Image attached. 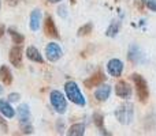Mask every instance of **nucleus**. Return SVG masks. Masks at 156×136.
Segmentation results:
<instances>
[{"mask_svg": "<svg viewBox=\"0 0 156 136\" xmlns=\"http://www.w3.org/2000/svg\"><path fill=\"white\" fill-rule=\"evenodd\" d=\"M65 91H66V95H67V98L70 99L73 104L78 105V106H85L86 101H85V97H83V94L81 93L80 87H78V85L76 82H67L65 85Z\"/></svg>", "mask_w": 156, "mask_h": 136, "instance_id": "obj_1", "label": "nucleus"}, {"mask_svg": "<svg viewBox=\"0 0 156 136\" xmlns=\"http://www.w3.org/2000/svg\"><path fill=\"white\" fill-rule=\"evenodd\" d=\"M134 116V110H133L132 104H123L115 110V117L121 124H130Z\"/></svg>", "mask_w": 156, "mask_h": 136, "instance_id": "obj_3", "label": "nucleus"}, {"mask_svg": "<svg viewBox=\"0 0 156 136\" xmlns=\"http://www.w3.org/2000/svg\"><path fill=\"white\" fill-rule=\"evenodd\" d=\"M8 33H10V35H11V40H12V42L14 44H18V45H21L22 42H23V40H25V37L21 34V33H18L15 29H8Z\"/></svg>", "mask_w": 156, "mask_h": 136, "instance_id": "obj_20", "label": "nucleus"}, {"mask_svg": "<svg viewBox=\"0 0 156 136\" xmlns=\"http://www.w3.org/2000/svg\"><path fill=\"white\" fill-rule=\"evenodd\" d=\"M0 113L7 118H12L15 116V110L12 109V106L3 99H0Z\"/></svg>", "mask_w": 156, "mask_h": 136, "instance_id": "obj_15", "label": "nucleus"}, {"mask_svg": "<svg viewBox=\"0 0 156 136\" xmlns=\"http://www.w3.org/2000/svg\"><path fill=\"white\" fill-rule=\"evenodd\" d=\"M119 32V23L118 22H114V23L110 25V27L107 29V32H105V34L108 35V37H115L116 34H118Z\"/></svg>", "mask_w": 156, "mask_h": 136, "instance_id": "obj_21", "label": "nucleus"}, {"mask_svg": "<svg viewBox=\"0 0 156 136\" xmlns=\"http://www.w3.org/2000/svg\"><path fill=\"white\" fill-rule=\"evenodd\" d=\"M105 78L107 76L103 72H96V74H93L90 78H88L83 82V86L86 88H93V87H97V86H101L105 82Z\"/></svg>", "mask_w": 156, "mask_h": 136, "instance_id": "obj_5", "label": "nucleus"}, {"mask_svg": "<svg viewBox=\"0 0 156 136\" xmlns=\"http://www.w3.org/2000/svg\"><path fill=\"white\" fill-rule=\"evenodd\" d=\"M115 94L119 97V98H129L130 95H132V88L129 87V85H127L126 82H123V80H121V82L116 83L115 86Z\"/></svg>", "mask_w": 156, "mask_h": 136, "instance_id": "obj_9", "label": "nucleus"}, {"mask_svg": "<svg viewBox=\"0 0 156 136\" xmlns=\"http://www.w3.org/2000/svg\"><path fill=\"white\" fill-rule=\"evenodd\" d=\"M0 82L5 86H10L12 82V74H11L10 68L5 67V65L0 67Z\"/></svg>", "mask_w": 156, "mask_h": 136, "instance_id": "obj_14", "label": "nucleus"}, {"mask_svg": "<svg viewBox=\"0 0 156 136\" xmlns=\"http://www.w3.org/2000/svg\"><path fill=\"white\" fill-rule=\"evenodd\" d=\"M140 49L137 48V46H132L130 48V52H129V60L132 63H134V64H137V63H140Z\"/></svg>", "mask_w": 156, "mask_h": 136, "instance_id": "obj_19", "label": "nucleus"}, {"mask_svg": "<svg viewBox=\"0 0 156 136\" xmlns=\"http://www.w3.org/2000/svg\"><path fill=\"white\" fill-rule=\"evenodd\" d=\"M40 22H41V11L36 8L30 14V29L33 32H37L38 27H40Z\"/></svg>", "mask_w": 156, "mask_h": 136, "instance_id": "obj_13", "label": "nucleus"}, {"mask_svg": "<svg viewBox=\"0 0 156 136\" xmlns=\"http://www.w3.org/2000/svg\"><path fill=\"white\" fill-rule=\"evenodd\" d=\"M132 79L136 85V91H137L138 99H140L143 104H145L149 98V90H148V83H147V80L138 74H133Z\"/></svg>", "mask_w": 156, "mask_h": 136, "instance_id": "obj_2", "label": "nucleus"}, {"mask_svg": "<svg viewBox=\"0 0 156 136\" xmlns=\"http://www.w3.org/2000/svg\"><path fill=\"white\" fill-rule=\"evenodd\" d=\"M143 3L151 11H155V12H156V0H143Z\"/></svg>", "mask_w": 156, "mask_h": 136, "instance_id": "obj_24", "label": "nucleus"}, {"mask_svg": "<svg viewBox=\"0 0 156 136\" xmlns=\"http://www.w3.org/2000/svg\"><path fill=\"white\" fill-rule=\"evenodd\" d=\"M16 113H18V117H19V121H21V124H27V123H29V120H30V112H29V106H27L26 104H22L21 106L18 108Z\"/></svg>", "mask_w": 156, "mask_h": 136, "instance_id": "obj_12", "label": "nucleus"}, {"mask_svg": "<svg viewBox=\"0 0 156 136\" xmlns=\"http://www.w3.org/2000/svg\"><path fill=\"white\" fill-rule=\"evenodd\" d=\"M4 33H5L4 26H3V25H0V37H3V35H4Z\"/></svg>", "mask_w": 156, "mask_h": 136, "instance_id": "obj_28", "label": "nucleus"}, {"mask_svg": "<svg viewBox=\"0 0 156 136\" xmlns=\"http://www.w3.org/2000/svg\"><path fill=\"white\" fill-rule=\"evenodd\" d=\"M0 94H3V87L0 86Z\"/></svg>", "mask_w": 156, "mask_h": 136, "instance_id": "obj_30", "label": "nucleus"}, {"mask_svg": "<svg viewBox=\"0 0 156 136\" xmlns=\"http://www.w3.org/2000/svg\"><path fill=\"white\" fill-rule=\"evenodd\" d=\"M10 61L12 65L21 68L22 67V49L21 46H14L10 51Z\"/></svg>", "mask_w": 156, "mask_h": 136, "instance_id": "obj_10", "label": "nucleus"}, {"mask_svg": "<svg viewBox=\"0 0 156 136\" xmlns=\"http://www.w3.org/2000/svg\"><path fill=\"white\" fill-rule=\"evenodd\" d=\"M67 135L70 136H83L85 135V127L82 124H74L69 128L67 131Z\"/></svg>", "mask_w": 156, "mask_h": 136, "instance_id": "obj_17", "label": "nucleus"}, {"mask_svg": "<svg viewBox=\"0 0 156 136\" xmlns=\"http://www.w3.org/2000/svg\"><path fill=\"white\" fill-rule=\"evenodd\" d=\"M19 98H21V95H19V94H16V93H11L10 95H8V101H10V102H18Z\"/></svg>", "mask_w": 156, "mask_h": 136, "instance_id": "obj_26", "label": "nucleus"}, {"mask_svg": "<svg viewBox=\"0 0 156 136\" xmlns=\"http://www.w3.org/2000/svg\"><path fill=\"white\" fill-rule=\"evenodd\" d=\"M45 55H47V59H48L49 61H56V60H59L60 56H62V49H60V46L58 45V44L51 42L47 45Z\"/></svg>", "mask_w": 156, "mask_h": 136, "instance_id": "obj_7", "label": "nucleus"}, {"mask_svg": "<svg viewBox=\"0 0 156 136\" xmlns=\"http://www.w3.org/2000/svg\"><path fill=\"white\" fill-rule=\"evenodd\" d=\"M49 99H51V105L54 106V109L56 110L58 113H65L66 109H67V101H66L65 95H63L60 91L54 90L49 94Z\"/></svg>", "mask_w": 156, "mask_h": 136, "instance_id": "obj_4", "label": "nucleus"}, {"mask_svg": "<svg viewBox=\"0 0 156 136\" xmlns=\"http://www.w3.org/2000/svg\"><path fill=\"white\" fill-rule=\"evenodd\" d=\"M0 128L3 129V132H7L8 131V125H7V123H5V120L3 118L2 113H0Z\"/></svg>", "mask_w": 156, "mask_h": 136, "instance_id": "obj_25", "label": "nucleus"}, {"mask_svg": "<svg viewBox=\"0 0 156 136\" xmlns=\"http://www.w3.org/2000/svg\"><path fill=\"white\" fill-rule=\"evenodd\" d=\"M26 56H27V59L34 61V63H43L44 61L41 53L38 52V49L34 48V46H29V48L26 49Z\"/></svg>", "mask_w": 156, "mask_h": 136, "instance_id": "obj_16", "label": "nucleus"}, {"mask_svg": "<svg viewBox=\"0 0 156 136\" xmlns=\"http://www.w3.org/2000/svg\"><path fill=\"white\" fill-rule=\"evenodd\" d=\"M21 129H22V134H25V135H26V134H33V127L32 125H30V124L29 123H27V124H21Z\"/></svg>", "mask_w": 156, "mask_h": 136, "instance_id": "obj_23", "label": "nucleus"}, {"mask_svg": "<svg viewBox=\"0 0 156 136\" xmlns=\"http://www.w3.org/2000/svg\"><path fill=\"white\" fill-rule=\"evenodd\" d=\"M92 29H93V25L92 23L83 25V26H81L80 29H78V35H80V37H82V35H88L89 33L92 32Z\"/></svg>", "mask_w": 156, "mask_h": 136, "instance_id": "obj_22", "label": "nucleus"}, {"mask_svg": "<svg viewBox=\"0 0 156 136\" xmlns=\"http://www.w3.org/2000/svg\"><path fill=\"white\" fill-rule=\"evenodd\" d=\"M107 71L111 76L119 78L122 75V71H123V63L119 59H111L107 64Z\"/></svg>", "mask_w": 156, "mask_h": 136, "instance_id": "obj_6", "label": "nucleus"}, {"mask_svg": "<svg viewBox=\"0 0 156 136\" xmlns=\"http://www.w3.org/2000/svg\"><path fill=\"white\" fill-rule=\"evenodd\" d=\"M7 3H8V5H11V7H15V5L19 3V0H7Z\"/></svg>", "mask_w": 156, "mask_h": 136, "instance_id": "obj_27", "label": "nucleus"}, {"mask_svg": "<svg viewBox=\"0 0 156 136\" xmlns=\"http://www.w3.org/2000/svg\"><path fill=\"white\" fill-rule=\"evenodd\" d=\"M49 3H59V2H62V0H48Z\"/></svg>", "mask_w": 156, "mask_h": 136, "instance_id": "obj_29", "label": "nucleus"}, {"mask_svg": "<svg viewBox=\"0 0 156 136\" xmlns=\"http://www.w3.org/2000/svg\"><path fill=\"white\" fill-rule=\"evenodd\" d=\"M110 94H111V86L108 85H101V87H99L94 93V98L100 102H104L110 98Z\"/></svg>", "mask_w": 156, "mask_h": 136, "instance_id": "obj_11", "label": "nucleus"}, {"mask_svg": "<svg viewBox=\"0 0 156 136\" xmlns=\"http://www.w3.org/2000/svg\"><path fill=\"white\" fill-rule=\"evenodd\" d=\"M44 32H45V34L48 35V37L59 38V33H58V29H56V26H55V22L51 15L45 16V21H44Z\"/></svg>", "mask_w": 156, "mask_h": 136, "instance_id": "obj_8", "label": "nucleus"}, {"mask_svg": "<svg viewBox=\"0 0 156 136\" xmlns=\"http://www.w3.org/2000/svg\"><path fill=\"white\" fill-rule=\"evenodd\" d=\"M93 123L96 124V127L100 129V132L104 135H110L108 132H105L104 129V118H103V116L100 114V113H94L93 114Z\"/></svg>", "mask_w": 156, "mask_h": 136, "instance_id": "obj_18", "label": "nucleus"}]
</instances>
